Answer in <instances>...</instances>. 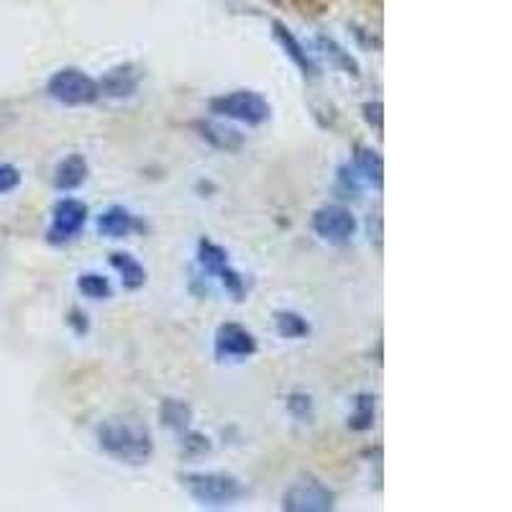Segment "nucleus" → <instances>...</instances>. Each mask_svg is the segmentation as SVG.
Wrapping results in <instances>:
<instances>
[{
    "instance_id": "6e6552de",
    "label": "nucleus",
    "mask_w": 512,
    "mask_h": 512,
    "mask_svg": "<svg viewBox=\"0 0 512 512\" xmlns=\"http://www.w3.org/2000/svg\"><path fill=\"white\" fill-rule=\"evenodd\" d=\"M198 262L205 272L216 274L218 280L226 285V290L231 292V295H236V300H241V295H244V282H241L239 274L228 267V254L221 246L213 244V241H200Z\"/></svg>"
},
{
    "instance_id": "4be33fe9",
    "label": "nucleus",
    "mask_w": 512,
    "mask_h": 512,
    "mask_svg": "<svg viewBox=\"0 0 512 512\" xmlns=\"http://www.w3.org/2000/svg\"><path fill=\"white\" fill-rule=\"evenodd\" d=\"M287 408H290V413L295 415L297 420H308L310 413H313V402H310L308 395L295 392V395H290V400H287Z\"/></svg>"
},
{
    "instance_id": "f257e3e1",
    "label": "nucleus",
    "mask_w": 512,
    "mask_h": 512,
    "mask_svg": "<svg viewBox=\"0 0 512 512\" xmlns=\"http://www.w3.org/2000/svg\"><path fill=\"white\" fill-rule=\"evenodd\" d=\"M98 441L105 454L126 464H146L154 454L152 436L146 428L128 420H108L98 428Z\"/></svg>"
},
{
    "instance_id": "dca6fc26",
    "label": "nucleus",
    "mask_w": 512,
    "mask_h": 512,
    "mask_svg": "<svg viewBox=\"0 0 512 512\" xmlns=\"http://www.w3.org/2000/svg\"><path fill=\"white\" fill-rule=\"evenodd\" d=\"M356 169H359L361 175L372 180L374 185L382 187L384 182V164L382 157H379L374 149H356Z\"/></svg>"
},
{
    "instance_id": "412c9836",
    "label": "nucleus",
    "mask_w": 512,
    "mask_h": 512,
    "mask_svg": "<svg viewBox=\"0 0 512 512\" xmlns=\"http://www.w3.org/2000/svg\"><path fill=\"white\" fill-rule=\"evenodd\" d=\"M372 405H374L372 397L367 395H361L359 400H356V413L351 415L349 420V425L354 428V431H367V428H372V418H374Z\"/></svg>"
},
{
    "instance_id": "f8f14e48",
    "label": "nucleus",
    "mask_w": 512,
    "mask_h": 512,
    "mask_svg": "<svg viewBox=\"0 0 512 512\" xmlns=\"http://www.w3.org/2000/svg\"><path fill=\"white\" fill-rule=\"evenodd\" d=\"M134 228L136 218L131 216L126 208H118V205L111 210H105L103 216L98 218V231L103 233V236H108V239H123V236H128Z\"/></svg>"
},
{
    "instance_id": "a211bd4d",
    "label": "nucleus",
    "mask_w": 512,
    "mask_h": 512,
    "mask_svg": "<svg viewBox=\"0 0 512 512\" xmlns=\"http://www.w3.org/2000/svg\"><path fill=\"white\" fill-rule=\"evenodd\" d=\"M77 287H80L82 295L90 297V300H103V297H111V285H108V280H105V277H100V274H82L80 282H77Z\"/></svg>"
},
{
    "instance_id": "423d86ee",
    "label": "nucleus",
    "mask_w": 512,
    "mask_h": 512,
    "mask_svg": "<svg viewBox=\"0 0 512 512\" xmlns=\"http://www.w3.org/2000/svg\"><path fill=\"white\" fill-rule=\"evenodd\" d=\"M313 231L320 239L328 244L344 246L354 239L356 233V218L351 216V210L344 205H326L313 216Z\"/></svg>"
},
{
    "instance_id": "2eb2a0df",
    "label": "nucleus",
    "mask_w": 512,
    "mask_h": 512,
    "mask_svg": "<svg viewBox=\"0 0 512 512\" xmlns=\"http://www.w3.org/2000/svg\"><path fill=\"white\" fill-rule=\"evenodd\" d=\"M111 264L118 269V272H121L123 287H128V290H136V287L144 285V280H146L144 267H141V264L136 262L134 256L111 254Z\"/></svg>"
},
{
    "instance_id": "39448f33",
    "label": "nucleus",
    "mask_w": 512,
    "mask_h": 512,
    "mask_svg": "<svg viewBox=\"0 0 512 512\" xmlns=\"http://www.w3.org/2000/svg\"><path fill=\"white\" fill-rule=\"evenodd\" d=\"M282 507L290 512H326L333 510V492L326 489L318 479H297L282 497Z\"/></svg>"
},
{
    "instance_id": "20e7f679",
    "label": "nucleus",
    "mask_w": 512,
    "mask_h": 512,
    "mask_svg": "<svg viewBox=\"0 0 512 512\" xmlns=\"http://www.w3.org/2000/svg\"><path fill=\"white\" fill-rule=\"evenodd\" d=\"M49 95H52L57 103L64 105H88L93 100H98L100 90H98V82L93 77H88L85 72L80 70H59L57 75L49 80L47 85Z\"/></svg>"
},
{
    "instance_id": "ddd939ff",
    "label": "nucleus",
    "mask_w": 512,
    "mask_h": 512,
    "mask_svg": "<svg viewBox=\"0 0 512 512\" xmlns=\"http://www.w3.org/2000/svg\"><path fill=\"white\" fill-rule=\"evenodd\" d=\"M274 36L280 39L282 49H285V52L290 54L292 62H295L297 67H300V70L305 72V75H315L313 59L308 57V52H305V49H303V44H300V41H297L295 36H292L290 31H287L285 26L280 24V21H274Z\"/></svg>"
},
{
    "instance_id": "9d476101",
    "label": "nucleus",
    "mask_w": 512,
    "mask_h": 512,
    "mask_svg": "<svg viewBox=\"0 0 512 512\" xmlns=\"http://www.w3.org/2000/svg\"><path fill=\"white\" fill-rule=\"evenodd\" d=\"M136 88H139V72L131 64L105 72L103 80L98 82L100 95H108V98H128L136 93Z\"/></svg>"
},
{
    "instance_id": "b1692460",
    "label": "nucleus",
    "mask_w": 512,
    "mask_h": 512,
    "mask_svg": "<svg viewBox=\"0 0 512 512\" xmlns=\"http://www.w3.org/2000/svg\"><path fill=\"white\" fill-rule=\"evenodd\" d=\"M364 118H367L369 123H372L377 131H382V103H369L364 105Z\"/></svg>"
},
{
    "instance_id": "9b49d317",
    "label": "nucleus",
    "mask_w": 512,
    "mask_h": 512,
    "mask_svg": "<svg viewBox=\"0 0 512 512\" xmlns=\"http://www.w3.org/2000/svg\"><path fill=\"white\" fill-rule=\"evenodd\" d=\"M85 180H88V162L80 154H72V157L62 159L57 164V172H54V187L57 190H75Z\"/></svg>"
},
{
    "instance_id": "0eeeda50",
    "label": "nucleus",
    "mask_w": 512,
    "mask_h": 512,
    "mask_svg": "<svg viewBox=\"0 0 512 512\" xmlns=\"http://www.w3.org/2000/svg\"><path fill=\"white\" fill-rule=\"evenodd\" d=\"M88 221V208L80 203V200H62V203L54 205L52 226H49V241L52 244H62V241L75 239L77 233L82 231Z\"/></svg>"
},
{
    "instance_id": "aec40b11",
    "label": "nucleus",
    "mask_w": 512,
    "mask_h": 512,
    "mask_svg": "<svg viewBox=\"0 0 512 512\" xmlns=\"http://www.w3.org/2000/svg\"><path fill=\"white\" fill-rule=\"evenodd\" d=\"M320 47L326 49V54L333 59V64H338V67H341L344 72H349V75L359 77V67H356V62L349 57V52H344V49L338 47L336 41L320 39Z\"/></svg>"
},
{
    "instance_id": "1a4fd4ad",
    "label": "nucleus",
    "mask_w": 512,
    "mask_h": 512,
    "mask_svg": "<svg viewBox=\"0 0 512 512\" xmlns=\"http://www.w3.org/2000/svg\"><path fill=\"white\" fill-rule=\"evenodd\" d=\"M216 354L221 359H246L256 354V338L239 323H226L216 333Z\"/></svg>"
},
{
    "instance_id": "6ab92c4d",
    "label": "nucleus",
    "mask_w": 512,
    "mask_h": 512,
    "mask_svg": "<svg viewBox=\"0 0 512 512\" xmlns=\"http://www.w3.org/2000/svg\"><path fill=\"white\" fill-rule=\"evenodd\" d=\"M277 331L285 338H300L310 331L308 323L297 313H280L277 315Z\"/></svg>"
},
{
    "instance_id": "4468645a",
    "label": "nucleus",
    "mask_w": 512,
    "mask_h": 512,
    "mask_svg": "<svg viewBox=\"0 0 512 512\" xmlns=\"http://www.w3.org/2000/svg\"><path fill=\"white\" fill-rule=\"evenodd\" d=\"M198 131L205 141L216 146V149H226V152H236L244 139H241L239 131H233V128L218 126V123H198Z\"/></svg>"
},
{
    "instance_id": "7ed1b4c3",
    "label": "nucleus",
    "mask_w": 512,
    "mask_h": 512,
    "mask_svg": "<svg viewBox=\"0 0 512 512\" xmlns=\"http://www.w3.org/2000/svg\"><path fill=\"white\" fill-rule=\"evenodd\" d=\"M210 111L218 113V116L233 118V121L249 123V126H259V123L267 121L272 108H269V103L259 93L236 90V93H228L216 100H210Z\"/></svg>"
},
{
    "instance_id": "f03ea898",
    "label": "nucleus",
    "mask_w": 512,
    "mask_h": 512,
    "mask_svg": "<svg viewBox=\"0 0 512 512\" xmlns=\"http://www.w3.org/2000/svg\"><path fill=\"white\" fill-rule=\"evenodd\" d=\"M182 482L192 500L208 507H226L244 497V487L239 484V479L228 477V474H187Z\"/></svg>"
},
{
    "instance_id": "f3484780",
    "label": "nucleus",
    "mask_w": 512,
    "mask_h": 512,
    "mask_svg": "<svg viewBox=\"0 0 512 512\" xmlns=\"http://www.w3.org/2000/svg\"><path fill=\"white\" fill-rule=\"evenodd\" d=\"M159 415H162V423L167 428H177V431H185L192 418L190 408L180 400H164L162 408H159Z\"/></svg>"
},
{
    "instance_id": "5701e85b",
    "label": "nucleus",
    "mask_w": 512,
    "mask_h": 512,
    "mask_svg": "<svg viewBox=\"0 0 512 512\" xmlns=\"http://www.w3.org/2000/svg\"><path fill=\"white\" fill-rule=\"evenodd\" d=\"M18 182H21L18 169L11 167V164H0V195H6V192L16 190Z\"/></svg>"
}]
</instances>
